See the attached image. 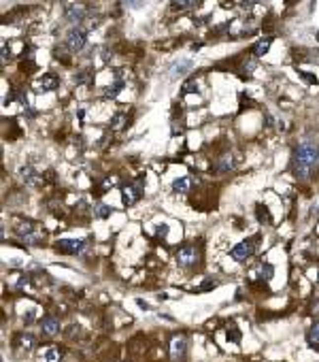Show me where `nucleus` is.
Wrapping results in <instances>:
<instances>
[{"mask_svg": "<svg viewBox=\"0 0 319 362\" xmlns=\"http://www.w3.org/2000/svg\"><path fill=\"white\" fill-rule=\"evenodd\" d=\"M319 164V149L313 143H302L296 147L294 153V175L298 179H309L311 173L315 171V166Z\"/></svg>", "mask_w": 319, "mask_h": 362, "instance_id": "1", "label": "nucleus"}, {"mask_svg": "<svg viewBox=\"0 0 319 362\" xmlns=\"http://www.w3.org/2000/svg\"><path fill=\"white\" fill-rule=\"evenodd\" d=\"M255 252V241H243L236 247H232V252H230V256H232L234 262H247V260L253 256Z\"/></svg>", "mask_w": 319, "mask_h": 362, "instance_id": "2", "label": "nucleus"}, {"mask_svg": "<svg viewBox=\"0 0 319 362\" xmlns=\"http://www.w3.org/2000/svg\"><path fill=\"white\" fill-rule=\"evenodd\" d=\"M198 262V252H196L194 245H183L179 247L177 252V264L183 266V269H189V266H194Z\"/></svg>", "mask_w": 319, "mask_h": 362, "instance_id": "3", "label": "nucleus"}, {"mask_svg": "<svg viewBox=\"0 0 319 362\" xmlns=\"http://www.w3.org/2000/svg\"><path fill=\"white\" fill-rule=\"evenodd\" d=\"M87 43V32L83 28H72L69 35H66V47L71 51H81Z\"/></svg>", "mask_w": 319, "mask_h": 362, "instance_id": "4", "label": "nucleus"}, {"mask_svg": "<svg viewBox=\"0 0 319 362\" xmlns=\"http://www.w3.org/2000/svg\"><path fill=\"white\" fill-rule=\"evenodd\" d=\"M85 239H60V241H56V247L60 252H66V253H81L85 250Z\"/></svg>", "mask_w": 319, "mask_h": 362, "instance_id": "5", "label": "nucleus"}, {"mask_svg": "<svg viewBox=\"0 0 319 362\" xmlns=\"http://www.w3.org/2000/svg\"><path fill=\"white\" fill-rule=\"evenodd\" d=\"M142 196V185L141 183H130V185H124L121 187V200H124L126 207L134 205L137 200H141Z\"/></svg>", "mask_w": 319, "mask_h": 362, "instance_id": "6", "label": "nucleus"}, {"mask_svg": "<svg viewBox=\"0 0 319 362\" xmlns=\"http://www.w3.org/2000/svg\"><path fill=\"white\" fill-rule=\"evenodd\" d=\"M64 17L69 19L71 24L83 22V19H85V6H83V4H77V2L64 4Z\"/></svg>", "mask_w": 319, "mask_h": 362, "instance_id": "7", "label": "nucleus"}, {"mask_svg": "<svg viewBox=\"0 0 319 362\" xmlns=\"http://www.w3.org/2000/svg\"><path fill=\"white\" fill-rule=\"evenodd\" d=\"M187 352V339L183 334H175L171 341V358L173 360H181Z\"/></svg>", "mask_w": 319, "mask_h": 362, "instance_id": "8", "label": "nucleus"}, {"mask_svg": "<svg viewBox=\"0 0 319 362\" xmlns=\"http://www.w3.org/2000/svg\"><path fill=\"white\" fill-rule=\"evenodd\" d=\"M58 85H60V79L56 75H51V72H47V75L36 79V90L38 92H51V90H56Z\"/></svg>", "mask_w": 319, "mask_h": 362, "instance_id": "9", "label": "nucleus"}, {"mask_svg": "<svg viewBox=\"0 0 319 362\" xmlns=\"http://www.w3.org/2000/svg\"><path fill=\"white\" fill-rule=\"evenodd\" d=\"M19 179H22L26 185H30V187H36L40 183L38 173L32 169V166H22V169H19Z\"/></svg>", "mask_w": 319, "mask_h": 362, "instance_id": "10", "label": "nucleus"}, {"mask_svg": "<svg viewBox=\"0 0 319 362\" xmlns=\"http://www.w3.org/2000/svg\"><path fill=\"white\" fill-rule=\"evenodd\" d=\"M40 328H43V332L47 334V337H56V334L60 332V322L53 316H47V318H43V322H40Z\"/></svg>", "mask_w": 319, "mask_h": 362, "instance_id": "11", "label": "nucleus"}, {"mask_svg": "<svg viewBox=\"0 0 319 362\" xmlns=\"http://www.w3.org/2000/svg\"><path fill=\"white\" fill-rule=\"evenodd\" d=\"M234 164H236V162H234V156H232V153H230V151L223 153V156L217 160V173H228V171H232Z\"/></svg>", "mask_w": 319, "mask_h": 362, "instance_id": "12", "label": "nucleus"}, {"mask_svg": "<svg viewBox=\"0 0 319 362\" xmlns=\"http://www.w3.org/2000/svg\"><path fill=\"white\" fill-rule=\"evenodd\" d=\"M189 69H192V62H189V60H179V62H175L171 75H173L175 79H177V77H183V75H187V72H189Z\"/></svg>", "mask_w": 319, "mask_h": 362, "instance_id": "13", "label": "nucleus"}, {"mask_svg": "<svg viewBox=\"0 0 319 362\" xmlns=\"http://www.w3.org/2000/svg\"><path fill=\"white\" fill-rule=\"evenodd\" d=\"M192 185H194V179L192 177H181V179H177L173 183V190L177 192V194H185V192L192 190Z\"/></svg>", "mask_w": 319, "mask_h": 362, "instance_id": "14", "label": "nucleus"}, {"mask_svg": "<svg viewBox=\"0 0 319 362\" xmlns=\"http://www.w3.org/2000/svg\"><path fill=\"white\" fill-rule=\"evenodd\" d=\"M126 124H128V117L124 115V113H115L113 119H111V130L113 132H119V130H124Z\"/></svg>", "mask_w": 319, "mask_h": 362, "instance_id": "15", "label": "nucleus"}, {"mask_svg": "<svg viewBox=\"0 0 319 362\" xmlns=\"http://www.w3.org/2000/svg\"><path fill=\"white\" fill-rule=\"evenodd\" d=\"M270 45H273V38H270V36L262 38V41H257V45L253 47V53H255V56H264V53H268Z\"/></svg>", "mask_w": 319, "mask_h": 362, "instance_id": "16", "label": "nucleus"}, {"mask_svg": "<svg viewBox=\"0 0 319 362\" xmlns=\"http://www.w3.org/2000/svg\"><path fill=\"white\" fill-rule=\"evenodd\" d=\"M45 362H62V350L60 347H49L45 354Z\"/></svg>", "mask_w": 319, "mask_h": 362, "instance_id": "17", "label": "nucleus"}, {"mask_svg": "<svg viewBox=\"0 0 319 362\" xmlns=\"http://www.w3.org/2000/svg\"><path fill=\"white\" fill-rule=\"evenodd\" d=\"M94 216L100 217V219H106L108 216H111V207L105 205V203H98L96 207H94Z\"/></svg>", "mask_w": 319, "mask_h": 362, "instance_id": "18", "label": "nucleus"}, {"mask_svg": "<svg viewBox=\"0 0 319 362\" xmlns=\"http://www.w3.org/2000/svg\"><path fill=\"white\" fill-rule=\"evenodd\" d=\"M121 90H124V81H115V83H111V85H108V88L105 90V96H106V98H115Z\"/></svg>", "mask_w": 319, "mask_h": 362, "instance_id": "19", "label": "nucleus"}, {"mask_svg": "<svg viewBox=\"0 0 319 362\" xmlns=\"http://www.w3.org/2000/svg\"><path fill=\"white\" fill-rule=\"evenodd\" d=\"M19 345H22L24 350H32V347L36 345V339L32 337V334H22V337H19Z\"/></svg>", "mask_w": 319, "mask_h": 362, "instance_id": "20", "label": "nucleus"}, {"mask_svg": "<svg viewBox=\"0 0 319 362\" xmlns=\"http://www.w3.org/2000/svg\"><path fill=\"white\" fill-rule=\"evenodd\" d=\"M15 230H17L19 234H22V237H26V234L30 237V232L35 230V224H32V222H26V224H24V222H19V224L15 226Z\"/></svg>", "mask_w": 319, "mask_h": 362, "instance_id": "21", "label": "nucleus"}, {"mask_svg": "<svg viewBox=\"0 0 319 362\" xmlns=\"http://www.w3.org/2000/svg\"><path fill=\"white\" fill-rule=\"evenodd\" d=\"M309 341L313 345H319V322H315L313 326H311V330H309Z\"/></svg>", "mask_w": 319, "mask_h": 362, "instance_id": "22", "label": "nucleus"}, {"mask_svg": "<svg viewBox=\"0 0 319 362\" xmlns=\"http://www.w3.org/2000/svg\"><path fill=\"white\" fill-rule=\"evenodd\" d=\"M257 217L262 219V224H270V222H273V219H270V213H268V209H266V207H262V205L257 207Z\"/></svg>", "mask_w": 319, "mask_h": 362, "instance_id": "23", "label": "nucleus"}, {"mask_svg": "<svg viewBox=\"0 0 319 362\" xmlns=\"http://www.w3.org/2000/svg\"><path fill=\"white\" fill-rule=\"evenodd\" d=\"M273 271H275V269H273L270 264H262L260 269H257V273H260L262 279H270V277H273Z\"/></svg>", "mask_w": 319, "mask_h": 362, "instance_id": "24", "label": "nucleus"}, {"mask_svg": "<svg viewBox=\"0 0 319 362\" xmlns=\"http://www.w3.org/2000/svg\"><path fill=\"white\" fill-rule=\"evenodd\" d=\"M194 2H173V9L175 11H185V9H192Z\"/></svg>", "mask_w": 319, "mask_h": 362, "instance_id": "25", "label": "nucleus"}, {"mask_svg": "<svg viewBox=\"0 0 319 362\" xmlns=\"http://www.w3.org/2000/svg\"><path fill=\"white\" fill-rule=\"evenodd\" d=\"M87 79H90L87 72H79V75H74V83H85Z\"/></svg>", "mask_w": 319, "mask_h": 362, "instance_id": "26", "label": "nucleus"}, {"mask_svg": "<svg viewBox=\"0 0 319 362\" xmlns=\"http://www.w3.org/2000/svg\"><path fill=\"white\" fill-rule=\"evenodd\" d=\"M11 60V53H9V49H6V45H2V64H6Z\"/></svg>", "mask_w": 319, "mask_h": 362, "instance_id": "27", "label": "nucleus"}, {"mask_svg": "<svg viewBox=\"0 0 319 362\" xmlns=\"http://www.w3.org/2000/svg\"><path fill=\"white\" fill-rule=\"evenodd\" d=\"M189 92H196V83L194 81L185 83V88H183V94H189Z\"/></svg>", "mask_w": 319, "mask_h": 362, "instance_id": "28", "label": "nucleus"}, {"mask_svg": "<svg viewBox=\"0 0 319 362\" xmlns=\"http://www.w3.org/2000/svg\"><path fill=\"white\" fill-rule=\"evenodd\" d=\"M313 213H319V207H317V209H313Z\"/></svg>", "mask_w": 319, "mask_h": 362, "instance_id": "29", "label": "nucleus"}, {"mask_svg": "<svg viewBox=\"0 0 319 362\" xmlns=\"http://www.w3.org/2000/svg\"><path fill=\"white\" fill-rule=\"evenodd\" d=\"M317 284H319V275H317Z\"/></svg>", "mask_w": 319, "mask_h": 362, "instance_id": "30", "label": "nucleus"}, {"mask_svg": "<svg viewBox=\"0 0 319 362\" xmlns=\"http://www.w3.org/2000/svg\"><path fill=\"white\" fill-rule=\"evenodd\" d=\"M317 38H319V36H317Z\"/></svg>", "mask_w": 319, "mask_h": 362, "instance_id": "31", "label": "nucleus"}]
</instances>
